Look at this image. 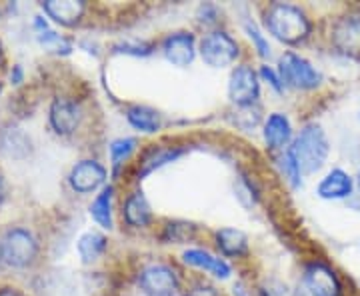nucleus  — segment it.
Segmentation results:
<instances>
[{"mask_svg": "<svg viewBox=\"0 0 360 296\" xmlns=\"http://www.w3.org/2000/svg\"><path fill=\"white\" fill-rule=\"evenodd\" d=\"M258 77H260V82H266L269 89H272L276 94H284V91H286L283 84V78H281L278 70H276L274 66L260 65V68H258Z\"/></svg>", "mask_w": 360, "mask_h": 296, "instance_id": "nucleus-29", "label": "nucleus"}, {"mask_svg": "<svg viewBox=\"0 0 360 296\" xmlns=\"http://www.w3.org/2000/svg\"><path fill=\"white\" fill-rule=\"evenodd\" d=\"M0 260H2V248H0Z\"/></svg>", "mask_w": 360, "mask_h": 296, "instance_id": "nucleus-36", "label": "nucleus"}, {"mask_svg": "<svg viewBox=\"0 0 360 296\" xmlns=\"http://www.w3.org/2000/svg\"><path fill=\"white\" fill-rule=\"evenodd\" d=\"M198 54L210 68H229L238 60L240 44L226 30L212 28L198 40Z\"/></svg>", "mask_w": 360, "mask_h": 296, "instance_id": "nucleus-4", "label": "nucleus"}, {"mask_svg": "<svg viewBox=\"0 0 360 296\" xmlns=\"http://www.w3.org/2000/svg\"><path fill=\"white\" fill-rule=\"evenodd\" d=\"M354 182H356V188L360 191V170H359V174H356V179H354Z\"/></svg>", "mask_w": 360, "mask_h": 296, "instance_id": "nucleus-35", "label": "nucleus"}, {"mask_svg": "<svg viewBox=\"0 0 360 296\" xmlns=\"http://www.w3.org/2000/svg\"><path fill=\"white\" fill-rule=\"evenodd\" d=\"M22 77H25L22 66L14 65L13 70H11V82H13V84H20V82H22Z\"/></svg>", "mask_w": 360, "mask_h": 296, "instance_id": "nucleus-32", "label": "nucleus"}, {"mask_svg": "<svg viewBox=\"0 0 360 296\" xmlns=\"http://www.w3.org/2000/svg\"><path fill=\"white\" fill-rule=\"evenodd\" d=\"M288 153L292 155L296 165L304 176L321 172L330 156V141L319 122H309L298 130Z\"/></svg>", "mask_w": 360, "mask_h": 296, "instance_id": "nucleus-2", "label": "nucleus"}, {"mask_svg": "<svg viewBox=\"0 0 360 296\" xmlns=\"http://www.w3.org/2000/svg\"><path fill=\"white\" fill-rule=\"evenodd\" d=\"M139 148V141L134 136H120L108 144V156H110V168H112V176H118L122 167L129 162L132 155Z\"/></svg>", "mask_w": 360, "mask_h": 296, "instance_id": "nucleus-23", "label": "nucleus"}, {"mask_svg": "<svg viewBox=\"0 0 360 296\" xmlns=\"http://www.w3.org/2000/svg\"><path fill=\"white\" fill-rule=\"evenodd\" d=\"M2 260L13 269H25L34 262L39 255V243L32 232L26 229H11L4 234L2 243Z\"/></svg>", "mask_w": 360, "mask_h": 296, "instance_id": "nucleus-7", "label": "nucleus"}, {"mask_svg": "<svg viewBox=\"0 0 360 296\" xmlns=\"http://www.w3.org/2000/svg\"><path fill=\"white\" fill-rule=\"evenodd\" d=\"M194 236H196V226L186 220H170L162 226V234H160V238L167 245H184L191 243Z\"/></svg>", "mask_w": 360, "mask_h": 296, "instance_id": "nucleus-24", "label": "nucleus"}, {"mask_svg": "<svg viewBox=\"0 0 360 296\" xmlns=\"http://www.w3.org/2000/svg\"><path fill=\"white\" fill-rule=\"evenodd\" d=\"M229 101L236 108L257 106L260 98V77L250 65H238L232 68L229 77Z\"/></svg>", "mask_w": 360, "mask_h": 296, "instance_id": "nucleus-8", "label": "nucleus"}, {"mask_svg": "<svg viewBox=\"0 0 360 296\" xmlns=\"http://www.w3.org/2000/svg\"><path fill=\"white\" fill-rule=\"evenodd\" d=\"M106 179H108V170L98 160L86 158V160H80L70 168L68 184L75 193L90 194L103 191L106 186Z\"/></svg>", "mask_w": 360, "mask_h": 296, "instance_id": "nucleus-11", "label": "nucleus"}, {"mask_svg": "<svg viewBox=\"0 0 360 296\" xmlns=\"http://www.w3.org/2000/svg\"><path fill=\"white\" fill-rule=\"evenodd\" d=\"M278 75L283 78L284 89L300 92H310L321 89L324 75L309 58L300 56L292 51H286L278 58Z\"/></svg>", "mask_w": 360, "mask_h": 296, "instance_id": "nucleus-3", "label": "nucleus"}, {"mask_svg": "<svg viewBox=\"0 0 360 296\" xmlns=\"http://www.w3.org/2000/svg\"><path fill=\"white\" fill-rule=\"evenodd\" d=\"M0 296H25L20 290H16L13 286H4V288H0Z\"/></svg>", "mask_w": 360, "mask_h": 296, "instance_id": "nucleus-33", "label": "nucleus"}, {"mask_svg": "<svg viewBox=\"0 0 360 296\" xmlns=\"http://www.w3.org/2000/svg\"><path fill=\"white\" fill-rule=\"evenodd\" d=\"M122 220L130 229H146L153 222V206L142 188H136L122 202Z\"/></svg>", "mask_w": 360, "mask_h": 296, "instance_id": "nucleus-16", "label": "nucleus"}, {"mask_svg": "<svg viewBox=\"0 0 360 296\" xmlns=\"http://www.w3.org/2000/svg\"><path fill=\"white\" fill-rule=\"evenodd\" d=\"M300 284L307 296H342V283L338 272L321 258L302 266Z\"/></svg>", "mask_w": 360, "mask_h": 296, "instance_id": "nucleus-5", "label": "nucleus"}, {"mask_svg": "<svg viewBox=\"0 0 360 296\" xmlns=\"http://www.w3.org/2000/svg\"><path fill=\"white\" fill-rule=\"evenodd\" d=\"M160 52L165 60L176 68H186L194 63L198 54V40L188 30H174L160 42Z\"/></svg>", "mask_w": 360, "mask_h": 296, "instance_id": "nucleus-10", "label": "nucleus"}, {"mask_svg": "<svg viewBox=\"0 0 360 296\" xmlns=\"http://www.w3.org/2000/svg\"><path fill=\"white\" fill-rule=\"evenodd\" d=\"M219 16L220 11L219 6H214V4H200L198 6V11H196V18H198V22L202 26H217L219 25Z\"/></svg>", "mask_w": 360, "mask_h": 296, "instance_id": "nucleus-30", "label": "nucleus"}, {"mask_svg": "<svg viewBox=\"0 0 360 296\" xmlns=\"http://www.w3.org/2000/svg\"><path fill=\"white\" fill-rule=\"evenodd\" d=\"M182 262L191 269L196 271L208 272L210 276H214L217 281H229L232 276V266L226 258H222L220 255H212L206 248H186L182 255Z\"/></svg>", "mask_w": 360, "mask_h": 296, "instance_id": "nucleus-13", "label": "nucleus"}, {"mask_svg": "<svg viewBox=\"0 0 360 296\" xmlns=\"http://www.w3.org/2000/svg\"><path fill=\"white\" fill-rule=\"evenodd\" d=\"M359 120H360V112H359Z\"/></svg>", "mask_w": 360, "mask_h": 296, "instance_id": "nucleus-38", "label": "nucleus"}, {"mask_svg": "<svg viewBox=\"0 0 360 296\" xmlns=\"http://www.w3.org/2000/svg\"><path fill=\"white\" fill-rule=\"evenodd\" d=\"M106 248H108V238L104 236L103 232L96 231L84 232L77 243L78 257L84 264H92L101 257H104Z\"/></svg>", "mask_w": 360, "mask_h": 296, "instance_id": "nucleus-22", "label": "nucleus"}, {"mask_svg": "<svg viewBox=\"0 0 360 296\" xmlns=\"http://www.w3.org/2000/svg\"><path fill=\"white\" fill-rule=\"evenodd\" d=\"M295 129L290 118L284 112H270L264 122H262V141L269 153L281 155L284 150L290 148L295 141Z\"/></svg>", "mask_w": 360, "mask_h": 296, "instance_id": "nucleus-12", "label": "nucleus"}, {"mask_svg": "<svg viewBox=\"0 0 360 296\" xmlns=\"http://www.w3.org/2000/svg\"><path fill=\"white\" fill-rule=\"evenodd\" d=\"M184 296H224V295L220 292L217 286H212V284L200 281V283L191 284V286L186 288Z\"/></svg>", "mask_w": 360, "mask_h": 296, "instance_id": "nucleus-31", "label": "nucleus"}, {"mask_svg": "<svg viewBox=\"0 0 360 296\" xmlns=\"http://www.w3.org/2000/svg\"><path fill=\"white\" fill-rule=\"evenodd\" d=\"M124 118L132 129L142 134H156L158 130L165 127V118L160 115V110H156L153 106L146 104H132L127 108Z\"/></svg>", "mask_w": 360, "mask_h": 296, "instance_id": "nucleus-19", "label": "nucleus"}, {"mask_svg": "<svg viewBox=\"0 0 360 296\" xmlns=\"http://www.w3.org/2000/svg\"><path fill=\"white\" fill-rule=\"evenodd\" d=\"M139 288L144 296H176L180 276L168 262H150L139 272Z\"/></svg>", "mask_w": 360, "mask_h": 296, "instance_id": "nucleus-6", "label": "nucleus"}, {"mask_svg": "<svg viewBox=\"0 0 360 296\" xmlns=\"http://www.w3.org/2000/svg\"><path fill=\"white\" fill-rule=\"evenodd\" d=\"M0 58H2V49H0Z\"/></svg>", "mask_w": 360, "mask_h": 296, "instance_id": "nucleus-37", "label": "nucleus"}, {"mask_svg": "<svg viewBox=\"0 0 360 296\" xmlns=\"http://www.w3.org/2000/svg\"><path fill=\"white\" fill-rule=\"evenodd\" d=\"M42 11L58 25L75 26L82 20L86 4L82 0H46L42 2Z\"/></svg>", "mask_w": 360, "mask_h": 296, "instance_id": "nucleus-20", "label": "nucleus"}, {"mask_svg": "<svg viewBox=\"0 0 360 296\" xmlns=\"http://www.w3.org/2000/svg\"><path fill=\"white\" fill-rule=\"evenodd\" d=\"M264 32L286 46H298L312 34V20L300 6L288 2H272L262 13Z\"/></svg>", "mask_w": 360, "mask_h": 296, "instance_id": "nucleus-1", "label": "nucleus"}, {"mask_svg": "<svg viewBox=\"0 0 360 296\" xmlns=\"http://www.w3.org/2000/svg\"><path fill=\"white\" fill-rule=\"evenodd\" d=\"M245 32L246 37H248V40L252 42V46H255V51H257L258 56H260L262 60H269L270 56H272V46H270L264 30H262L252 18H248V20H245Z\"/></svg>", "mask_w": 360, "mask_h": 296, "instance_id": "nucleus-26", "label": "nucleus"}, {"mask_svg": "<svg viewBox=\"0 0 360 296\" xmlns=\"http://www.w3.org/2000/svg\"><path fill=\"white\" fill-rule=\"evenodd\" d=\"M330 42L342 56L360 60V8L347 11L336 18L330 28Z\"/></svg>", "mask_w": 360, "mask_h": 296, "instance_id": "nucleus-9", "label": "nucleus"}, {"mask_svg": "<svg viewBox=\"0 0 360 296\" xmlns=\"http://www.w3.org/2000/svg\"><path fill=\"white\" fill-rule=\"evenodd\" d=\"M4 200V182H2V179H0V202Z\"/></svg>", "mask_w": 360, "mask_h": 296, "instance_id": "nucleus-34", "label": "nucleus"}, {"mask_svg": "<svg viewBox=\"0 0 360 296\" xmlns=\"http://www.w3.org/2000/svg\"><path fill=\"white\" fill-rule=\"evenodd\" d=\"M39 44L44 49V51L52 52V54H63V56H68L70 52H72V42L63 37V34H58V32H54L51 28H46V30H42L39 32Z\"/></svg>", "mask_w": 360, "mask_h": 296, "instance_id": "nucleus-27", "label": "nucleus"}, {"mask_svg": "<svg viewBox=\"0 0 360 296\" xmlns=\"http://www.w3.org/2000/svg\"><path fill=\"white\" fill-rule=\"evenodd\" d=\"M115 54H124V56H134V58H146L155 52V44L148 40L127 39L112 46Z\"/></svg>", "mask_w": 360, "mask_h": 296, "instance_id": "nucleus-28", "label": "nucleus"}, {"mask_svg": "<svg viewBox=\"0 0 360 296\" xmlns=\"http://www.w3.org/2000/svg\"><path fill=\"white\" fill-rule=\"evenodd\" d=\"M214 243H217V248H219L222 258H243L250 250L246 232H243L240 229H234V226L219 229L214 232Z\"/></svg>", "mask_w": 360, "mask_h": 296, "instance_id": "nucleus-18", "label": "nucleus"}, {"mask_svg": "<svg viewBox=\"0 0 360 296\" xmlns=\"http://www.w3.org/2000/svg\"><path fill=\"white\" fill-rule=\"evenodd\" d=\"M184 153H186V148H182V146H165V144H155V146L146 148L139 160L136 181H144L156 170L165 168L170 162H176Z\"/></svg>", "mask_w": 360, "mask_h": 296, "instance_id": "nucleus-15", "label": "nucleus"}, {"mask_svg": "<svg viewBox=\"0 0 360 296\" xmlns=\"http://www.w3.org/2000/svg\"><path fill=\"white\" fill-rule=\"evenodd\" d=\"M112 202H115V186L106 184L103 191L94 196V200L90 205V217L103 231H112L115 229Z\"/></svg>", "mask_w": 360, "mask_h": 296, "instance_id": "nucleus-21", "label": "nucleus"}, {"mask_svg": "<svg viewBox=\"0 0 360 296\" xmlns=\"http://www.w3.org/2000/svg\"><path fill=\"white\" fill-rule=\"evenodd\" d=\"M49 120H51V127L56 134L68 136L77 130L78 122H80V108L77 103H72L68 98H56L51 106Z\"/></svg>", "mask_w": 360, "mask_h": 296, "instance_id": "nucleus-17", "label": "nucleus"}, {"mask_svg": "<svg viewBox=\"0 0 360 296\" xmlns=\"http://www.w3.org/2000/svg\"><path fill=\"white\" fill-rule=\"evenodd\" d=\"M354 188H356V182L354 179L348 174L345 168H330L324 176H322L316 188H314V194L321 198V200H347L354 194Z\"/></svg>", "mask_w": 360, "mask_h": 296, "instance_id": "nucleus-14", "label": "nucleus"}, {"mask_svg": "<svg viewBox=\"0 0 360 296\" xmlns=\"http://www.w3.org/2000/svg\"><path fill=\"white\" fill-rule=\"evenodd\" d=\"M276 168H278V172L284 176V181L290 184V188H300L302 186L304 174H302V170L296 165V160L288 150L276 155Z\"/></svg>", "mask_w": 360, "mask_h": 296, "instance_id": "nucleus-25", "label": "nucleus"}]
</instances>
